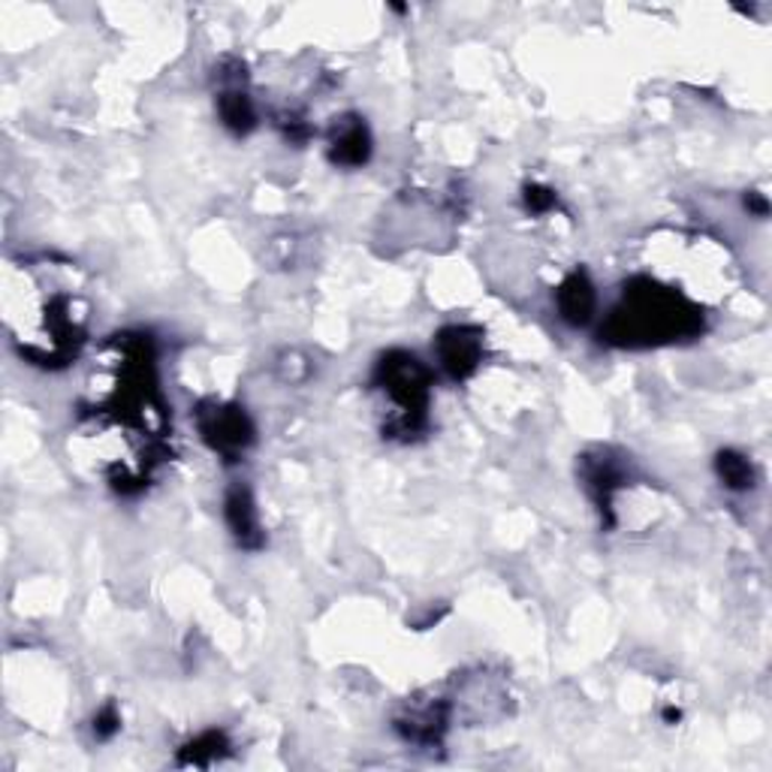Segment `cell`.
Segmentation results:
<instances>
[{"label": "cell", "instance_id": "cell-3", "mask_svg": "<svg viewBox=\"0 0 772 772\" xmlns=\"http://www.w3.org/2000/svg\"><path fill=\"white\" fill-rule=\"evenodd\" d=\"M196 422H199L203 441H206L221 459H227V462L242 459V453H245L247 447H251V441H254V426L247 420L245 408H238V404H199Z\"/></svg>", "mask_w": 772, "mask_h": 772}, {"label": "cell", "instance_id": "cell-8", "mask_svg": "<svg viewBox=\"0 0 772 772\" xmlns=\"http://www.w3.org/2000/svg\"><path fill=\"white\" fill-rule=\"evenodd\" d=\"M217 113H221L224 127H229L238 136L251 134L257 127V109L242 88H224L217 94Z\"/></svg>", "mask_w": 772, "mask_h": 772}, {"label": "cell", "instance_id": "cell-11", "mask_svg": "<svg viewBox=\"0 0 772 772\" xmlns=\"http://www.w3.org/2000/svg\"><path fill=\"white\" fill-rule=\"evenodd\" d=\"M522 199H526L528 212H535V215H544L549 208H556V190H549L544 185H526Z\"/></svg>", "mask_w": 772, "mask_h": 772}, {"label": "cell", "instance_id": "cell-4", "mask_svg": "<svg viewBox=\"0 0 772 772\" xmlns=\"http://www.w3.org/2000/svg\"><path fill=\"white\" fill-rule=\"evenodd\" d=\"M438 356L450 378H471L483 356V332L475 326H443L438 332Z\"/></svg>", "mask_w": 772, "mask_h": 772}, {"label": "cell", "instance_id": "cell-9", "mask_svg": "<svg viewBox=\"0 0 772 772\" xmlns=\"http://www.w3.org/2000/svg\"><path fill=\"white\" fill-rule=\"evenodd\" d=\"M715 471H719L721 483L733 492H749L754 486V465L736 450H721L715 456Z\"/></svg>", "mask_w": 772, "mask_h": 772}, {"label": "cell", "instance_id": "cell-1", "mask_svg": "<svg viewBox=\"0 0 772 772\" xmlns=\"http://www.w3.org/2000/svg\"><path fill=\"white\" fill-rule=\"evenodd\" d=\"M697 332V314L664 290H634L609 320V335L622 344H655Z\"/></svg>", "mask_w": 772, "mask_h": 772}, {"label": "cell", "instance_id": "cell-10", "mask_svg": "<svg viewBox=\"0 0 772 772\" xmlns=\"http://www.w3.org/2000/svg\"><path fill=\"white\" fill-rule=\"evenodd\" d=\"M227 749L229 742L224 733L208 731L203 736H196L194 742H187L182 754H178V763H185V766H208V763L221 761L227 754Z\"/></svg>", "mask_w": 772, "mask_h": 772}, {"label": "cell", "instance_id": "cell-7", "mask_svg": "<svg viewBox=\"0 0 772 772\" xmlns=\"http://www.w3.org/2000/svg\"><path fill=\"white\" fill-rule=\"evenodd\" d=\"M558 314L570 323V326H586L592 314L597 309L595 284L588 281L586 272H574L561 281V287L556 293Z\"/></svg>", "mask_w": 772, "mask_h": 772}, {"label": "cell", "instance_id": "cell-14", "mask_svg": "<svg viewBox=\"0 0 772 772\" xmlns=\"http://www.w3.org/2000/svg\"><path fill=\"white\" fill-rule=\"evenodd\" d=\"M680 715H682L680 710H667V712H664V719H667V721H680Z\"/></svg>", "mask_w": 772, "mask_h": 772}, {"label": "cell", "instance_id": "cell-2", "mask_svg": "<svg viewBox=\"0 0 772 772\" xmlns=\"http://www.w3.org/2000/svg\"><path fill=\"white\" fill-rule=\"evenodd\" d=\"M374 383L383 392V399L392 404L387 432H420L429 411V387H432L426 365L411 353L392 351L378 362Z\"/></svg>", "mask_w": 772, "mask_h": 772}, {"label": "cell", "instance_id": "cell-13", "mask_svg": "<svg viewBox=\"0 0 772 772\" xmlns=\"http://www.w3.org/2000/svg\"><path fill=\"white\" fill-rule=\"evenodd\" d=\"M745 206H752L754 212L761 217H766V199H763L761 194H749V199H745Z\"/></svg>", "mask_w": 772, "mask_h": 772}, {"label": "cell", "instance_id": "cell-6", "mask_svg": "<svg viewBox=\"0 0 772 772\" xmlns=\"http://www.w3.org/2000/svg\"><path fill=\"white\" fill-rule=\"evenodd\" d=\"M330 157L332 164L348 166V169H356V166L365 164L371 157L369 127H365L360 118H353V115L341 118V121L335 124V130H332Z\"/></svg>", "mask_w": 772, "mask_h": 772}, {"label": "cell", "instance_id": "cell-5", "mask_svg": "<svg viewBox=\"0 0 772 772\" xmlns=\"http://www.w3.org/2000/svg\"><path fill=\"white\" fill-rule=\"evenodd\" d=\"M224 516L238 546L245 549H260L263 546V528H260V514L254 505V495L247 486H233L224 501Z\"/></svg>", "mask_w": 772, "mask_h": 772}, {"label": "cell", "instance_id": "cell-12", "mask_svg": "<svg viewBox=\"0 0 772 772\" xmlns=\"http://www.w3.org/2000/svg\"><path fill=\"white\" fill-rule=\"evenodd\" d=\"M118 731H121V715H118L113 703H106L104 710L94 715V736L97 740H113Z\"/></svg>", "mask_w": 772, "mask_h": 772}]
</instances>
